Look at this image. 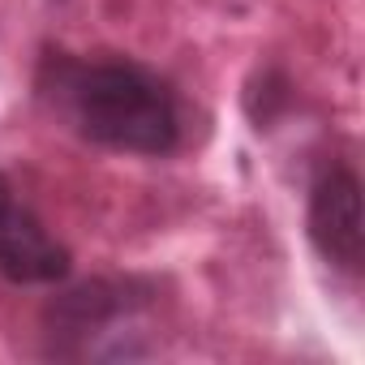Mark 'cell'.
I'll return each instance as SVG.
<instances>
[{
	"mask_svg": "<svg viewBox=\"0 0 365 365\" xmlns=\"http://www.w3.org/2000/svg\"><path fill=\"white\" fill-rule=\"evenodd\" d=\"M35 91L43 108L91 146L155 159L180 146V99L172 82L142 61L43 48Z\"/></svg>",
	"mask_w": 365,
	"mask_h": 365,
	"instance_id": "1",
	"label": "cell"
},
{
	"mask_svg": "<svg viewBox=\"0 0 365 365\" xmlns=\"http://www.w3.org/2000/svg\"><path fill=\"white\" fill-rule=\"evenodd\" d=\"M159 284L146 275H95L43 305V356L52 361H142L155 348L138 318L155 305Z\"/></svg>",
	"mask_w": 365,
	"mask_h": 365,
	"instance_id": "2",
	"label": "cell"
},
{
	"mask_svg": "<svg viewBox=\"0 0 365 365\" xmlns=\"http://www.w3.org/2000/svg\"><path fill=\"white\" fill-rule=\"evenodd\" d=\"M305 228L322 262L356 279L365 267V228H361V176L348 163H331L309 185Z\"/></svg>",
	"mask_w": 365,
	"mask_h": 365,
	"instance_id": "3",
	"label": "cell"
},
{
	"mask_svg": "<svg viewBox=\"0 0 365 365\" xmlns=\"http://www.w3.org/2000/svg\"><path fill=\"white\" fill-rule=\"evenodd\" d=\"M73 271V254L48 232V224L18 198L14 180L0 172V275L9 284H61Z\"/></svg>",
	"mask_w": 365,
	"mask_h": 365,
	"instance_id": "4",
	"label": "cell"
},
{
	"mask_svg": "<svg viewBox=\"0 0 365 365\" xmlns=\"http://www.w3.org/2000/svg\"><path fill=\"white\" fill-rule=\"evenodd\" d=\"M288 103H292V82H288L284 69L271 65V69H258L250 78V86H245V112H250L254 129H271Z\"/></svg>",
	"mask_w": 365,
	"mask_h": 365,
	"instance_id": "5",
	"label": "cell"
}]
</instances>
